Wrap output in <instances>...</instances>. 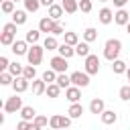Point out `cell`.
<instances>
[{"label":"cell","mask_w":130,"mask_h":130,"mask_svg":"<svg viewBox=\"0 0 130 130\" xmlns=\"http://www.w3.org/2000/svg\"><path fill=\"white\" fill-rule=\"evenodd\" d=\"M120 51H122V43H120L118 39H108V41H106V45H104V57H106L108 61L118 59Z\"/></svg>","instance_id":"cell-1"},{"label":"cell","mask_w":130,"mask_h":130,"mask_svg":"<svg viewBox=\"0 0 130 130\" xmlns=\"http://www.w3.org/2000/svg\"><path fill=\"white\" fill-rule=\"evenodd\" d=\"M43 53H45V45H32V47H28V53H26V59H28V63L30 65H39L41 61H43Z\"/></svg>","instance_id":"cell-2"},{"label":"cell","mask_w":130,"mask_h":130,"mask_svg":"<svg viewBox=\"0 0 130 130\" xmlns=\"http://www.w3.org/2000/svg\"><path fill=\"white\" fill-rule=\"evenodd\" d=\"M2 108H4V112H8V114H14V112H20L22 110V100L16 95V91H14V95L12 98H8L4 104H2Z\"/></svg>","instance_id":"cell-3"},{"label":"cell","mask_w":130,"mask_h":130,"mask_svg":"<svg viewBox=\"0 0 130 130\" xmlns=\"http://www.w3.org/2000/svg\"><path fill=\"white\" fill-rule=\"evenodd\" d=\"M71 116H59V114H55V116H51V120H49V126L51 128H69L71 126Z\"/></svg>","instance_id":"cell-4"},{"label":"cell","mask_w":130,"mask_h":130,"mask_svg":"<svg viewBox=\"0 0 130 130\" xmlns=\"http://www.w3.org/2000/svg\"><path fill=\"white\" fill-rule=\"evenodd\" d=\"M71 83L77 87H87L89 85V73L87 71H73L71 73Z\"/></svg>","instance_id":"cell-5"},{"label":"cell","mask_w":130,"mask_h":130,"mask_svg":"<svg viewBox=\"0 0 130 130\" xmlns=\"http://www.w3.org/2000/svg\"><path fill=\"white\" fill-rule=\"evenodd\" d=\"M85 71L89 73V75H95L98 71H100V57L98 55H87L85 57Z\"/></svg>","instance_id":"cell-6"},{"label":"cell","mask_w":130,"mask_h":130,"mask_svg":"<svg viewBox=\"0 0 130 130\" xmlns=\"http://www.w3.org/2000/svg\"><path fill=\"white\" fill-rule=\"evenodd\" d=\"M67 57H63V55H57V57H53L51 59V69H55L57 73H65L67 71Z\"/></svg>","instance_id":"cell-7"},{"label":"cell","mask_w":130,"mask_h":130,"mask_svg":"<svg viewBox=\"0 0 130 130\" xmlns=\"http://www.w3.org/2000/svg\"><path fill=\"white\" fill-rule=\"evenodd\" d=\"M28 83H30V79H26L24 75H18V77H14V81H12V87H14L16 93H22V91L28 89Z\"/></svg>","instance_id":"cell-8"},{"label":"cell","mask_w":130,"mask_h":130,"mask_svg":"<svg viewBox=\"0 0 130 130\" xmlns=\"http://www.w3.org/2000/svg\"><path fill=\"white\" fill-rule=\"evenodd\" d=\"M65 98H67L71 104H73V102H79V100H81V87H77V85L71 83V85L65 89Z\"/></svg>","instance_id":"cell-9"},{"label":"cell","mask_w":130,"mask_h":130,"mask_svg":"<svg viewBox=\"0 0 130 130\" xmlns=\"http://www.w3.org/2000/svg\"><path fill=\"white\" fill-rule=\"evenodd\" d=\"M114 22H116V24H124V26H126V24L130 22V14H128L124 8H118V12H114Z\"/></svg>","instance_id":"cell-10"},{"label":"cell","mask_w":130,"mask_h":130,"mask_svg":"<svg viewBox=\"0 0 130 130\" xmlns=\"http://www.w3.org/2000/svg\"><path fill=\"white\" fill-rule=\"evenodd\" d=\"M12 53L14 55H26L28 53V43L26 41H14L12 43Z\"/></svg>","instance_id":"cell-11"},{"label":"cell","mask_w":130,"mask_h":130,"mask_svg":"<svg viewBox=\"0 0 130 130\" xmlns=\"http://www.w3.org/2000/svg\"><path fill=\"white\" fill-rule=\"evenodd\" d=\"M106 110V104H104V100H100V98H93L91 102H89V112L91 114H102Z\"/></svg>","instance_id":"cell-12"},{"label":"cell","mask_w":130,"mask_h":130,"mask_svg":"<svg viewBox=\"0 0 130 130\" xmlns=\"http://www.w3.org/2000/svg\"><path fill=\"white\" fill-rule=\"evenodd\" d=\"M53 24H55V20H53L51 16H43V18L39 20V28H41V32H51V30H53Z\"/></svg>","instance_id":"cell-13"},{"label":"cell","mask_w":130,"mask_h":130,"mask_svg":"<svg viewBox=\"0 0 130 130\" xmlns=\"http://www.w3.org/2000/svg\"><path fill=\"white\" fill-rule=\"evenodd\" d=\"M47 91V81L41 77V79H32V93L35 95H41Z\"/></svg>","instance_id":"cell-14"},{"label":"cell","mask_w":130,"mask_h":130,"mask_svg":"<svg viewBox=\"0 0 130 130\" xmlns=\"http://www.w3.org/2000/svg\"><path fill=\"white\" fill-rule=\"evenodd\" d=\"M100 118H102V122H104L106 126H110V124H114V122L118 120V116H116L114 110H104V112L100 114Z\"/></svg>","instance_id":"cell-15"},{"label":"cell","mask_w":130,"mask_h":130,"mask_svg":"<svg viewBox=\"0 0 130 130\" xmlns=\"http://www.w3.org/2000/svg\"><path fill=\"white\" fill-rule=\"evenodd\" d=\"M63 12H65L63 4H53V6H49V16H51L53 20H59V18L63 16Z\"/></svg>","instance_id":"cell-16"},{"label":"cell","mask_w":130,"mask_h":130,"mask_svg":"<svg viewBox=\"0 0 130 130\" xmlns=\"http://www.w3.org/2000/svg\"><path fill=\"white\" fill-rule=\"evenodd\" d=\"M98 18H100V22H102V24H110V22L114 20V12H112L110 8H102V10H100V14H98Z\"/></svg>","instance_id":"cell-17"},{"label":"cell","mask_w":130,"mask_h":130,"mask_svg":"<svg viewBox=\"0 0 130 130\" xmlns=\"http://www.w3.org/2000/svg\"><path fill=\"white\" fill-rule=\"evenodd\" d=\"M39 39H41V28H30V30H26V37H24V41H26L28 45H35Z\"/></svg>","instance_id":"cell-18"},{"label":"cell","mask_w":130,"mask_h":130,"mask_svg":"<svg viewBox=\"0 0 130 130\" xmlns=\"http://www.w3.org/2000/svg\"><path fill=\"white\" fill-rule=\"evenodd\" d=\"M57 51H59V55H63V57H67V59L75 55V47H73V45H69V43L59 45V49H57Z\"/></svg>","instance_id":"cell-19"},{"label":"cell","mask_w":130,"mask_h":130,"mask_svg":"<svg viewBox=\"0 0 130 130\" xmlns=\"http://www.w3.org/2000/svg\"><path fill=\"white\" fill-rule=\"evenodd\" d=\"M67 114H69L71 118H81V114H83V106H81L79 102H73V104L69 106Z\"/></svg>","instance_id":"cell-20"},{"label":"cell","mask_w":130,"mask_h":130,"mask_svg":"<svg viewBox=\"0 0 130 130\" xmlns=\"http://www.w3.org/2000/svg\"><path fill=\"white\" fill-rule=\"evenodd\" d=\"M61 89H63V87H61L57 81H53V83H49V85H47V91H45V93H47L49 98H59Z\"/></svg>","instance_id":"cell-21"},{"label":"cell","mask_w":130,"mask_h":130,"mask_svg":"<svg viewBox=\"0 0 130 130\" xmlns=\"http://www.w3.org/2000/svg\"><path fill=\"white\" fill-rule=\"evenodd\" d=\"M61 4H63V8H65L67 14H73V12L79 10V2H77V0H63Z\"/></svg>","instance_id":"cell-22"},{"label":"cell","mask_w":130,"mask_h":130,"mask_svg":"<svg viewBox=\"0 0 130 130\" xmlns=\"http://www.w3.org/2000/svg\"><path fill=\"white\" fill-rule=\"evenodd\" d=\"M75 55H79V57H87V55H89V43H87V41L77 43V45H75Z\"/></svg>","instance_id":"cell-23"},{"label":"cell","mask_w":130,"mask_h":130,"mask_svg":"<svg viewBox=\"0 0 130 130\" xmlns=\"http://www.w3.org/2000/svg\"><path fill=\"white\" fill-rule=\"evenodd\" d=\"M126 69H128V67H126V63H124L122 59H114V61H112V71H114L116 75L126 73Z\"/></svg>","instance_id":"cell-24"},{"label":"cell","mask_w":130,"mask_h":130,"mask_svg":"<svg viewBox=\"0 0 130 130\" xmlns=\"http://www.w3.org/2000/svg\"><path fill=\"white\" fill-rule=\"evenodd\" d=\"M20 116H22V120H35V116H37V112H35V108L32 106H22V110H20Z\"/></svg>","instance_id":"cell-25"},{"label":"cell","mask_w":130,"mask_h":130,"mask_svg":"<svg viewBox=\"0 0 130 130\" xmlns=\"http://www.w3.org/2000/svg\"><path fill=\"white\" fill-rule=\"evenodd\" d=\"M26 12H28V10H14V12H12V22L24 24V22H26Z\"/></svg>","instance_id":"cell-26"},{"label":"cell","mask_w":130,"mask_h":130,"mask_svg":"<svg viewBox=\"0 0 130 130\" xmlns=\"http://www.w3.org/2000/svg\"><path fill=\"white\" fill-rule=\"evenodd\" d=\"M43 45H45V49H49V51H57V49H59V43H57V39H55V35H51V37H47V39L43 41Z\"/></svg>","instance_id":"cell-27"},{"label":"cell","mask_w":130,"mask_h":130,"mask_svg":"<svg viewBox=\"0 0 130 130\" xmlns=\"http://www.w3.org/2000/svg\"><path fill=\"white\" fill-rule=\"evenodd\" d=\"M45 126H49V118H45V116H35L32 128H35V130H41V128H45Z\"/></svg>","instance_id":"cell-28"},{"label":"cell","mask_w":130,"mask_h":130,"mask_svg":"<svg viewBox=\"0 0 130 130\" xmlns=\"http://www.w3.org/2000/svg\"><path fill=\"white\" fill-rule=\"evenodd\" d=\"M57 83H59L63 89H67V87L71 85V75H67V73H59V75H57Z\"/></svg>","instance_id":"cell-29"},{"label":"cell","mask_w":130,"mask_h":130,"mask_svg":"<svg viewBox=\"0 0 130 130\" xmlns=\"http://www.w3.org/2000/svg\"><path fill=\"white\" fill-rule=\"evenodd\" d=\"M22 2H24V10L28 12H37L41 8V0H22Z\"/></svg>","instance_id":"cell-30"},{"label":"cell","mask_w":130,"mask_h":130,"mask_svg":"<svg viewBox=\"0 0 130 130\" xmlns=\"http://www.w3.org/2000/svg\"><path fill=\"white\" fill-rule=\"evenodd\" d=\"M0 43L4 45V47H12V43H14V32H2V37H0Z\"/></svg>","instance_id":"cell-31"},{"label":"cell","mask_w":130,"mask_h":130,"mask_svg":"<svg viewBox=\"0 0 130 130\" xmlns=\"http://www.w3.org/2000/svg\"><path fill=\"white\" fill-rule=\"evenodd\" d=\"M95 39H98V30H95V28H91V26H89V28H85V30H83V41L91 43V41H95Z\"/></svg>","instance_id":"cell-32"},{"label":"cell","mask_w":130,"mask_h":130,"mask_svg":"<svg viewBox=\"0 0 130 130\" xmlns=\"http://www.w3.org/2000/svg\"><path fill=\"white\" fill-rule=\"evenodd\" d=\"M8 71H10V73H12L14 77H18V75H22L24 67H22L20 63H16V61H14V63H10V65H8Z\"/></svg>","instance_id":"cell-33"},{"label":"cell","mask_w":130,"mask_h":130,"mask_svg":"<svg viewBox=\"0 0 130 130\" xmlns=\"http://www.w3.org/2000/svg\"><path fill=\"white\" fill-rule=\"evenodd\" d=\"M22 75H24L26 79H30V81H32V79L37 77V65H26V67H24V71H22Z\"/></svg>","instance_id":"cell-34"},{"label":"cell","mask_w":130,"mask_h":130,"mask_svg":"<svg viewBox=\"0 0 130 130\" xmlns=\"http://www.w3.org/2000/svg\"><path fill=\"white\" fill-rule=\"evenodd\" d=\"M12 81H14V75H12L10 71H2V73H0V83H2V85H10Z\"/></svg>","instance_id":"cell-35"},{"label":"cell","mask_w":130,"mask_h":130,"mask_svg":"<svg viewBox=\"0 0 130 130\" xmlns=\"http://www.w3.org/2000/svg\"><path fill=\"white\" fill-rule=\"evenodd\" d=\"M55 73H57L55 69H47V71L43 73V79L47 81V85H49V83H53V81H57V75H55Z\"/></svg>","instance_id":"cell-36"},{"label":"cell","mask_w":130,"mask_h":130,"mask_svg":"<svg viewBox=\"0 0 130 130\" xmlns=\"http://www.w3.org/2000/svg\"><path fill=\"white\" fill-rule=\"evenodd\" d=\"M2 12L4 14H12L14 12V0H4L2 2Z\"/></svg>","instance_id":"cell-37"},{"label":"cell","mask_w":130,"mask_h":130,"mask_svg":"<svg viewBox=\"0 0 130 130\" xmlns=\"http://www.w3.org/2000/svg\"><path fill=\"white\" fill-rule=\"evenodd\" d=\"M51 35H55V37H59V35H65V26L59 22V20H55V24H53V30H51Z\"/></svg>","instance_id":"cell-38"},{"label":"cell","mask_w":130,"mask_h":130,"mask_svg":"<svg viewBox=\"0 0 130 130\" xmlns=\"http://www.w3.org/2000/svg\"><path fill=\"white\" fill-rule=\"evenodd\" d=\"M65 43H69V45H77L79 43V37H77V32H65Z\"/></svg>","instance_id":"cell-39"},{"label":"cell","mask_w":130,"mask_h":130,"mask_svg":"<svg viewBox=\"0 0 130 130\" xmlns=\"http://www.w3.org/2000/svg\"><path fill=\"white\" fill-rule=\"evenodd\" d=\"M120 100H124V102L130 100V83H126V85L120 87Z\"/></svg>","instance_id":"cell-40"},{"label":"cell","mask_w":130,"mask_h":130,"mask_svg":"<svg viewBox=\"0 0 130 130\" xmlns=\"http://www.w3.org/2000/svg\"><path fill=\"white\" fill-rule=\"evenodd\" d=\"M79 10L81 12H91V0H79Z\"/></svg>","instance_id":"cell-41"},{"label":"cell","mask_w":130,"mask_h":130,"mask_svg":"<svg viewBox=\"0 0 130 130\" xmlns=\"http://www.w3.org/2000/svg\"><path fill=\"white\" fill-rule=\"evenodd\" d=\"M16 26H18L16 22H6L2 30H6V32H14V35H16Z\"/></svg>","instance_id":"cell-42"},{"label":"cell","mask_w":130,"mask_h":130,"mask_svg":"<svg viewBox=\"0 0 130 130\" xmlns=\"http://www.w3.org/2000/svg\"><path fill=\"white\" fill-rule=\"evenodd\" d=\"M8 65H10V61L2 55V57H0V69H2V71H8Z\"/></svg>","instance_id":"cell-43"},{"label":"cell","mask_w":130,"mask_h":130,"mask_svg":"<svg viewBox=\"0 0 130 130\" xmlns=\"http://www.w3.org/2000/svg\"><path fill=\"white\" fill-rule=\"evenodd\" d=\"M126 2H128V0H114V6H118V8H124V6H126Z\"/></svg>","instance_id":"cell-44"},{"label":"cell","mask_w":130,"mask_h":130,"mask_svg":"<svg viewBox=\"0 0 130 130\" xmlns=\"http://www.w3.org/2000/svg\"><path fill=\"white\" fill-rule=\"evenodd\" d=\"M53 4H55L53 0H41V6H47V8H49V6H53Z\"/></svg>","instance_id":"cell-45"},{"label":"cell","mask_w":130,"mask_h":130,"mask_svg":"<svg viewBox=\"0 0 130 130\" xmlns=\"http://www.w3.org/2000/svg\"><path fill=\"white\" fill-rule=\"evenodd\" d=\"M126 77H128V79H130V67H128V69H126Z\"/></svg>","instance_id":"cell-46"},{"label":"cell","mask_w":130,"mask_h":130,"mask_svg":"<svg viewBox=\"0 0 130 130\" xmlns=\"http://www.w3.org/2000/svg\"><path fill=\"white\" fill-rule=\"evenodd\" d=\"M126 30H128V35H130V22H128V24H126Z\"/></svg>","instance_id":"cell-47"},{"label":"cell","mask_w":130,"mask_h":130,"mask_svg":"<svg viewBox=\"0 0 130 130\" xmlns=\"http://www.w3.org/2000/svg\"><path fill=\"white\" fill-rule=\"evenodd\" d=\"M100 2H108V0H100Z\"/></svg>","instance_id":"cell-48"},{"label":"cell","mask_w":130,"mask_h":130,"mask_svg":"<svg viewBox=\"0 0 130 130\" xmlns=\"http://www.w3.org/2000/svg\"><path fill=\"white\" fill-rule=\"evenodd\" d=\"M128 83H130V79H128Z\"/></svg>","instance_id":"cell-49"},{"label":"cell","mask_w":130,"mask_h":130,"mask_svg":"<svg viewBox=\"0 0 130 130\" xmlns=\"http://www.w3.org/2000/svg\"><path fill=\"white\" fill-rule=\"evenodd\" d=\"M14 2H18V0H14Z\"/></svg>","instance_id":"cell-50"}]
</instances>
